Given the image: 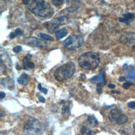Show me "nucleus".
<instances>
[{
  "instance_id": "obj_1",
  "label": "nucleus",
  "mask_w": 135,
  "mask_h": 135,
  "mask_svg": "<svg viewBox=\"0 0 135 135\" xmlns=\"http://www.w3.org/2000/svg\"><path fill=\"white\" fill-rule=\"evenodd\" d=\"M23 3L31 12L37 16L50 18L54 15V8L50 6V4L46 3L45 0H23Z\"/></svg>"
},
{
  "instance_id": "obj_2",
  "label": "nucleus",
  "mask_w": 135,
  "mask_h": 135,
  "mask_svg": "<svg viewBox=\"0 0 135 135\" xmlns=\"http://www.w3.org/2000/svg\"><path fill=\"white\" fill-rule=\"evenodd\" d=\"M100 64V57L94 52H87L79 58V64L84 69H95Z\"/></svg>"
},
{
  "instance_id": "obj_3",
  "label": "nucleus",
  "mask_w": 135,
  "mask_h": 135,
  "mask_svg": "<svg viewBox=\"0 0 135 135\" xmlns=\"http://www.w3.org/2000/svg\"><path fill=\"white\" fill-rule=\"evenodd\" d=\"M44 131V128L43 124L35 118H29L23 126L25 135H42Z\"/></svg>"
},
{
  "instance_id": "obj_4",
  "label": "nucleus",
  "mask_w": 135,
  "mask_h": 135,
  "mask_svg": "<svg viewBox=\"0 0 135 135\" xmlns=\"http://www.w3.org/2000/svg\"><path fill=\"white\" fill-rule=\"evenodd\" d=\"M75 72V64L73 62H69L60 66L54 73V78L58 81H65L69 79Z\"/></svg>"
},
{
  "instance_id": "obj_5",
  "label": "nucleus",
  "mask_w": 135,
  "mask_h": 135,
  "mask_svg": "<svg viewBox=\"0 0 135 135\" xmlns=\"http://www.w3.org/2000/svg\"><path fill=\"white\" fill-rule=\"evenodd\" d=\"M84 44V38L82 37L80 34H72L69 38H67L64 42V46L67 49L74 50L80 48V47Z\"/></svg>"
},
{
  "instance_id": "obj_6",
  "label": "nucleus",
  "mask_w": 135,
  "mask_h": 135,
  "mask_svg": "<svg viewBox=\"0 0 135 135\" xmlns=\"http://www.w3.org/2000/svg\"><path fill=\"white\" fill-rule=\"evenodd\" d=\"M108 118L111 123L123 125L128 122V117L118 108H113L108 113Z\"/></svg>"
},
{
  "instance_id": "obj_7",
  "label": "nucleus",
  "mask_w": 135,
  "mask_h": 135,
  "mask_svg": "<svg viewBox=\"0 0 135 135\" xmlns=\"http://www.w3.org/2000/svg\"><path fill=\"white\" fill-rule=\"evenodd\" d=\"M120 43L129 48H135V33L127 32L120 36Z\"/></svg>"
},
{
  "instance_id": "obj_8",
  "label": "nucleus",
  "mask_w": 135,
  "mask_h": 135,
  "mask_svg": "<svg viewBox=\"0 0 135 135\" xmlns=\"http://www.w3.org/2000/svg\"><path fill=\"white\" fill-rule=\"evenodd\" d=\"M23 43L26 45L32 46V47H38V48H43V47H44V44L43 43V41H41L34 37L26 38L23 40Z\"/></svg>"
},
{
  "instance_id": "obj_9",
  "label": "nucleus",
  "mask_w": 135,
  "mask_h": 135,
  "mask_svg": "<svg viewBox=\"0 0 135 135\" xmlns=\"http://www.w3.org/2000/svg\"><path fill=\"white\" fill-rule=\"evenodd\" d=\"M92 83H95L98 84V86H101L105 84V73L102 71L99 73V74H98L97 76L92 78L90 79Z\"/></svg>"
},
{
  "instance_id": "obj_10",
  "label": "nucleus",
  "mask_w": 135,
  "mask_h": 135,
  "mask_svg": "<svg viewBox=\"0 0 135 135\" xmlns=\"http://www.w3.org/2000/svg\"><path fill=\"white\" fill-rule=\"evenodd\" d=\"M7 68H11L12 63H11V59H10L9 55L5 50H3V48H1V64H3Z\"/></svg>"
},
{
  "instance_id": "obj_11",
  "label": "nucleus",
  "mask_w": 135,
  "mask_h": 135,
  "mask_svg": "<svg viewBox=\"0 0 135 135\" xmlns=\"http://www.w3.org/2000/svg\"><path fill=\"white\" fill-rule=\"evenodd\" d=\"M68 8L67 10L70 12H74L79 8V0H67Z\"/></svg>"
},
{
  "instance_id": "obj_12",
  "label": "nucleus",
  "mask_w": 135,
  "mask_h": 135,
  "mask_svg": "<svg viewBox=\"0 0 135 135\" xmlns=\"http://www.w3.org/2000/svg\"><path fill=\"white\" fill-rule=\"evenodd\" d=\"M135 18V14L133 13H128L123 14V18H119V21L122 23H125L127 25L130 24V22H132L133 20Z\"/></svg>"
},
{
  "instance_id": "obj_13",
  "label": "nucleus",
  "mask_w": 135,
  "mask_h": 135,
  "mask_svg": "<svg viewBox=\"0 0 135 135\" xmlns=\"http://www.w3.org/2000/svg\"><path fill=\"white\" fill-rule=\"evenodd\" d=\"M47 26V29L49 33H54L57 32V29H58L59 26V23L57 21H51V22H48L45 23Z\"/></svg>"
},
{
  "instance_id": "obj_14",
  "label": "nucleus",
  "mask_w": 135,
  "mask_h": 135,
  "mask_svg": "<svg viewBox=\"0 0 135 135\" xmlns=\"http://www.w3.org/2000/svg\"><path fill=\"white\" fill-rule=\"evenodd\" d=\"M32 58V55L31 54H28L26 55V57L24 58L23 61V67L25 69H34V64L32 63L31 61H29V59Z\"/></svg>"
},
{
  "instance_id": "obj_15",
  "label": "nucleus",
  "mask_w": 135,
  "mask_h": 135,
  "mask_svg": "<svg viewBox=\"0 0 135 135\" xmlns=\"http://www.w3.org/2000/svg\"><path fill=\"white\" fill-rule=\"evenodd\" d=\"M1 84L3 87L7 88L8 89H11L14 86V83L13 80L10 78H4V79H2L1 80Z\"/></svg>"
},
{
  "instance_id": "obj_16",
  "label": "nucleus",
  "mask_w": 135,
  "mask_h": 135,
  "mask_svg": "<svg viewBox=\"0 0 135 135\" xmlns=\"http://www.w3.org/2000/svg\"><path fill=\"white\" fill-rule=\"evenodd\" d=\"M68 34V30L66 28H61L59 30H58L55 33L56 35V38L57 39H62L64 36H66Z\"/></svg>"
},
{
  "instance_id": "obj_17",
  "label": "nucleus",
  "mask_w": 135,
  "mask_h": 135,
  "mask_svg": "<svg viewBox=\"0 0 135 135\" xmlns=\"http://www.w3.org/2000/svg\"><path fill=\"white\" fill-rule=\"evenodd\" d=\"M28 79H29V78H28V75L27 74H22L21 76H20L18 79V82L19 84L25 85V84H27Z\"/></svg>"
},
{
  "instance_id": "obj_18",
  "label": "nucleus",
  "mask_w": 135,
  "mask_h": 135,
  "mask_svg": "<svg viewBox=\"0 0 135 135\" xmlns=\"http://www.w3.org/2000/svg\"><path fill=\"white\" fill-rule=\"evenodd\" d=\"M87 123L89 124L90 127H95L98 124V120L93 115H89L87 119Z\"/></svg>"
},
{
  "instance_id": "obj_19",
  "label": "nucleus",
  "mask_w": 135,
  "mask_h": 135,
  "mask_svg": "<svg viewBox=\"0 0 135 135\" xmlns=\"http://www.w3.org/2000/svg\"><path fill=\"white\" fill-rule=\"evenodd\" d=\"M126 74L128 79L135 80V67H131L130 69H128V71L126 73Z\"/></svg>"
},
{
  "instance_id": "obj_20",
  "label": "nucleus",
  "mask_w": 135,
  "mask_h": 135,
  "mask_svg": "<svg viewBox=\"0 0 135 135\" xmlns=\"http://www.w3.org/2000/svg\"><path fill=\"white\" fill-rule=\"evenodd\" d=\"M38 37L40 38H42L44 41H53V38L51 37L49 34H45V33H38Z\"/></svg>"
},
{
  "instance_id": "obj_21",
  "label": "nucleus",
  "mask_w": 135,
  "mask_h": 135,
  "mask_svg": "<svg viewBox=\"0 0 135 135\" xmlns=\"http://www.w3.org/2000/svg\"><path fill=\"white\" fill-rule=\"evenodd\" d=\"M64 0H52V3L56 7L61 6V5L64 3Z\"/></svg>"
},
{
  "instance_id": "obj_22",
  "label": "nucleus",
  "mask_w": 135,
  "mask_h": 135,
  "mask_svg": "<svg viewBox=\"0 0 135 135\" xmlns=\"http://www.w3.org/2000/svg\"><path fill=\"white\" fill-rule=\"evenodd\" d=\"M22 51V47L21 46H16V47H14L13 48V52L14 53H19V52H21Z\"/></svg>"
},
{
  "instance_id": "obj_23",
  "label": "nucleus",
  "mask_w": 135,
  "mask_h": 135,
  "mask_svg": "<svg viewBox=\"0 0 135 135\" xmlns=\"http://www.w3.org/2000/svg\"><path fill=\"white\" fill-rule=\"evenodd\" d=\"M128 108H133V109H134L135 108V101H131V102H129L128 103Z\"/></svg>"
},
{
  "instance_id": "obj_24",
  "label": "nucleus",
  "mask_w": 135,
  "mask_h": 135,
  "mask_svg": "<svg viewBox=\"0 0 135 135\" xmlns=\"http://www.w3.org/2000/svg\"><path fill=\"white\" fill-rule=\"evenodd\" d=\"M38 89H39L41 92H43L44 93H48V90H47L46 89H44V88L42 87V85H41V84H38Z\"/></svg>"
},
{
  "instance_id": "obj_25",
  "label": "nucleus",
  "mask_w": 135,
  "mask_h": 135,
  "mask_svg": "<svg viewBox=\"0 0 135 135\" xmlns=\"http://www.w3.org/2000/svg\"><path fill=\"white\" fill-rule=\"evenodd\" d=\"M15 34H16V35H18V36H20V35H23V31L21 30V29H20V28H17L16 30H15Z\"/></svg>"
},
{
  "instance_id": "obj_26",
  "label": "nucleus",
  "mask_w": 135,
  "mask_h": 135,
  "mask_svg": "<svg viewBox=\"0 0 135 135\" xmlns=\"http://www.w3.org/2000/svg\"><path fill=\"white\" fill-rule=\"evenodd\" d=\"M67 112H69V108H68L67 106H64V107H63V109H62V113H63V114H65Z\"/></svg>"
},
{
  "instance_id": "obj_27",
  "label": "nucleus",
  "mask_w": 135,
  "mask_h": 135,
  "mask_svg": "<svg viewBox=\"0 0 135 135\" xmlns=\"http://www.w3.org/2000/svg\"><path fill=\"white\" fill-rule=\"evenodd\" d=\"M130 86H131V83H128V82L124 83L123 85V87L124 88V89H129V87H130Z\"/></svg>"
},
{
  "instance_id": "obj_28",
  "label": "nucleus",
  "mask_w": 135,
  "mask_h": 135,
  "mask_svg": "<svg viewBox=\"0 0 135 135\" xmlns=\"http://www.w3.org/2000/svg\"><path fill=\"white\" fill-rule=\"evenodd\" d=\"M37 96H38V99H39V101H40V102H42V103H44V102H45V98H44L43 96L39 95V93H38Z\"/></svg>"
},
{
  "instance_id": "obj_29",
  "label": "nucleus",
  "mask_w": 135,
  "mask_h": 135,
  "mask_svg": "<svg viewBox=\"0 0 135 135\" xmlns=\"http://www.w3.org/2000/svg\"><path fill=\"white\" fill-rule=\"evenodd\" d=\"M5 95H6V93H3V92H1V93H0V98H1V99H3V98L5 97Z\"/></svg>"
},
{
  "instance_id": "obj_30",
  "label": "nucleus",
  "mask_w": 135,
  "mask_h": 135,
  "mask_svg": "<svg viewBox=\"0 0 135 135\" xmlns=\"http://www.w3.org/2000/svg\"><path fill=\"white\" fill-rule=\"evenodd\" d=\"M97 91L99 93H102V88L100 87V86H98V89H97Z\"/></svg>"
},
{
  "instance_id": "obj_31",
  "label": "nucleus",
  "mask_w": 135,
  "mask_h": 135,
  "mask_svg": "<svg viewBox=\"0 0 135 135\" xmlns=\"http://www.w3.org/2000/svg\"><path fill=\"white\" fill-rule=\"evenodd\" d=\"M15 36H17L16 34H15V33H10V38H13Z\"/></svg>"
},
{
  "instance_id": "obj_32",
  "label": "nucleus",
  "mask_w": 135,
  "mask_h": 135,
  "mask_svg": "<svg viewBox=\"0 0 135 135\" xmlns=\"http://www.w3.org/2000/svg\"><path fill=\"white\" fill-rule=\"evenodd\" d=\"M93 133V131L89 130V131H88V132L86 133V135H92Z\"/></svg>"
},
{
  "instance_id": "obj_33",
  "label": "nucleus",
  "mask_w": 135,
  "mask_h": 135,
  "mask_svg": "<svg viewBox=\"0 0 135 135\" xmlns=\"http://www.w3.org/2000/svg\"><path fill=\"white\" fill-rule=\"evenodd\" d=\"M119 81H120V82L125 81V78H124V77H120V78H119Z\"/></svg>"
},
{
  "instance_id": "obj_34",
  "label": "nucleus",
  "mask_w": 135,
  "mask_h": 135,
  "mask_svg": "<svg viewBox=\"0 0 135 135\" xmlns=\"http://www.w3.org/2000/svg\"><path fill=\"white\" fill-rule=\"evenodd\" d=\"M108 87H109L110 89H114V88H115V85L113 84H108Z\"/></svg>"
},
{
  "instance_id": "obj_35",
  "label": "nucleus",
  "mask_w": 135,
  "mask_h": 135,
  "mask_svg": "<svg viewBox=\"0 0 135 135\" xmlns=\"http://www.w3.org/2000/svg\"><path fill=\"white\" fill-rule=\"evenodd\" d=\"M16 69H17L18 70H20V69H21V68H20V66H19V65H18V64H17V65H16Z\"/></svg>"
},
{
  "instance_id": "obj_36",
  "label": "nucleus",
  "mask_w": 135,
  "mask_h": 135,
  "mask_svg": "<svg viewBox=\"0 0 135 135\" xmlns=\"http://www.w3.org/2000/svg\"><path fill=\"white\" fill-rule=\"evenodd\" d=\"M82 79H85V76H84V74H82Z\"/></svg>"
},
{
  "instance_id": "obj_37",
  "label": "nucleus",
  "mask_w": 135,
  "mask_h": 135,
  "mask_svg": "<svg viewBox=\"0 0 135 135\" xmlns=\"http://www.w3.org/2000/svg\"><path fill=\"white\" fill-rule=\"evenodd\" d=\"M3 114H4L3 113H1V117H3Z\"/></svg>"
},
{
  "instance_id": "obj_38",
  "label": "nucleus",
  "mask_w": 135,
  "mask_h": 135,
  "mask_svg": "<svg viewBox=\"0 0 135 135\" xmlns=\"http://www.w3.org/2000/svg\"><path fill=\"white\" fill-rule=\"evenodd\" d=\"M133 129H134V131H135V123L133 124Z\"/></svg>"
}]
</instances>
